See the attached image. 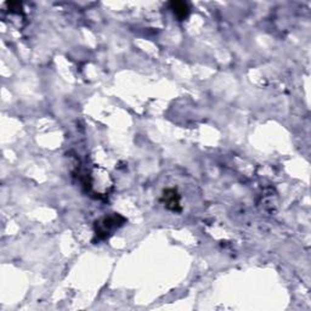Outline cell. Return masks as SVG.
<instances>
[{
    "label": "cell",
    "mask_w": 311,
    "mask_h": 311,
    "mask_svg": "<svg viewBox=\"0 0 311 311\" xmlns=\"http://www.w3.org/2000/svg\"><path fill=\"white\" fill-rule=\"evenodd\" d=\"M163 202L164 206L168 209H170V211H180V206H179L180 204V197H179L178 192L175 190H166L163 192Z\"/></svg>",
    "instance_id": "obj_1"
},
{
    "label": "cell",
    "mask_w": 311,
    "mask_h": 311,
    "mask_svg": "<svg viewBox=\"0 0 311 311\" xmlns=\"http://www.w3.org/2000/svg\"><path fill=\"white\" fill-rule=\"evenodd\" d=\"M122 216L115 215V216H108V218H103L101 221H98L97 225V235H103V236H107L108 232H111V230L116 229L117 227L118 219H120Z\"/></svg>",
    "instance_id": "obj_2"
},
{
    "label": "cell",
    "mask_w": 311,
    "mask_h": 311,
    "mask_svg": "<svg viewBox=\"0 0 311 311\" xmlns=\"http://www.w3.org/2000/svg\"><path fill=\"white\" fill-rule=\"evenodd\" d=\"M169 6H170V9L173 10L174 15L180 20L186 19L187 15H189L190 12L189 5L184 1H171L170 4H169Z\"/></svg>",
    "instance_id": "obj_3"
}]
</instances>
